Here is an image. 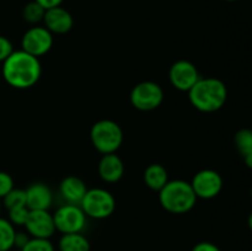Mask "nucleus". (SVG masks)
Returning <instances> with one entry per match:
<instances>
[{"mask_svg":"<svg viewBox=\"0 0 252 251\" xmlns=\"http://www.w3.org/2000/svg\"><path fill=\"white\" fill-rule=\"evenodd\" d=\"M2 76L15 89H29L41 78L42 68L37 57L25 51H14L2 62Z\"/></svg>","mask_w":252,"mask_h":251,"instance_id":"1","label":"nucleus"},{"mask_svg":"<svg viewBox=\"0 0 252 251\" xmlns=\"http://www.w3.org/2000/svg\"><path fill=\"white\" fill-rule=\"evenodd\" d=\"M187 93L192 106L204 113L220 110L228 98L225 84L218 78H199Z\"/></svg>","mask_w":252,"mask_h":251,"instance_id":"2","label":"nucleus"},{"mask_svg":"<svg viewBox=\"0 0 252 251\" xmlns=\"http://www.w3.org/2000/svg\"><path fill=\"white\" fill-rule=\"evenodd\" d=\"M159 202L165 211L184 214L196 206L197 197L191 184L184 180H172L159 191Z\"/></svg>","mask_w":252,"mask_h":251,"instance_id":"3","label":"nucleus"},{"mask_svg":"<svg viewBox=\"0 0 252 251\" xmlns=\"http://www.w3.org/2000/svg\"><path fill=\"white\" fill-rule=\"evenodd\" d=\"M90 139L95 149L101 154H112L122 145L123 130L115 121L101 120L91 127Z\"/></svg>","mask_w":252,"mask_h":251,"instance_id":"4","label":"nucleus"},{"mask_svg":"<svg viewBox=\"0 0 252 251\" xmlns=\"http://www.w3.org/2000/svg\"><path fill=\"white\" fill-rule=\"evenodd\" d=\"M80 207L89 218L106 219L115 212L116 199L110 191L97 187L86 191Z\"/></svg>","mask_w":252,"mask_h":251,"instance_id":"5","label":"nucleus"},{"mask_svg":"<svg viewBox=\"0 0 252 251\" xmlns=\"http://www.w3.org/2000/svg\"><path fill=\"white\" fill-rule=\"evenodd\" d=\"M56 230L62 234L83 233L86 228L88 217L78 204H63L53 214Z\"/></svg>","mask_w":252,"mask_h":251,"instance_id":"6","label":"nucleus"},{"mask_svg":"<svg viewBox=\"0 0 252 251\" xmlns=\"http://www.w3.org/2000/svg\"><path fill=\"white\" fill-rule=\"evenodd\" d=\"M130 103L139 111H153L164 101V90L154 81H142L132 89Z\"/></svg>","mask_w":252,"mask_h":251,"instance_id":"7","label":"nucleus"},{"mask_svg":"<svg viewBox=\"0 0 252 251\" xmlns=\"http://www.w3.org/2000/svg\"><path fill=\"white\" fill-rule=\"evenodd\" d=\"M53 46V33L44 26H33L27 30L21 39V49L33 57L48 53Z\"/></svg>","mask_w":252,"mask_h":251,"instance_id":"8","label":"nucleus"},{"mask_svg":"<svg viewBox=\"0 0 252 251\" xmlns=\"http://www.w3.org/2000/svg\"><path fill=\"white\" fill-rule=\"evenodd\" d=\"M197 198L211 199L218 196L223 189V177L212 169H203L197 172L189 182Z\"/></svg>","mask_w":252,"mask_h":251,"instance_id":"9","label":"nucleus"},{"mask_svg":"<svg viewBox=\"0 0 252 251\" xmlns=\"http://www.w3.org/2000/svg\"><path fill=\"white\" fill-rule=\"evenodd\" d=\"M198 69L189 61H177L171 65L169 70L170 83L175 89L180 91H189L199 80Z\"/></svg>","mask_w":252,"mask_h":251,"instance_id":"10","label":"nucleus"},{"mask_svg":"<svg viewBox=\"0 0 252 251\" xmlns=\"http://www.w3.org/2000/svg\"><path fill=\"white\" fill-rule=\"evenodd\" d=\"M24 226L31 238L51 239L57 231L53 214L48 211H30Z\"/></svg>","mask_w":252,"mask_h":251,"instance_id":"11","label":"nucleus"},{"mask_svg":"<svg viewBox=\"0 0 252 251\" xmlns=\"http://www.w3.org/2000/svg\"><path fill=\"white\" fill-rule=\"evenodd\" d=\"M44 27L48 30L51 33L64 34L68 33L73 29L74 20L70 12L64 7L56 6L52 9L46 10L43 16Z\"/></svg>","mask_w":252,"mask_h":251,"instance_id":"12","label":"nucleus"},{"mask_svg":"<svg viewBox=\"0 0 252 251\" xmlns=\"http://www.w3.org/2000/svg\"><path fill=\"white\" fill-rule=\"evenodd\" d=\"M26 207L30 211H48L53 202L51 188L43 182H34L27 187Z\"/></svg>","mask_w":252,"mask_h":251,"instance_id":"13","label":"nucleus"},{"mask_svg":"<svg viewBox=\"0 0 252 251\" xmlns=\"http://www.w3.org/2000/svg\"><path fill=\"white\" fill-rule=\"evenodd\" d=\"M98 175L108 184L118 182L125 175V164L116 153L105 154L98 162Z\"/></svg>","mask_w":252,"mask_h":251,"instance_id":"14","label":"nucleus"},{"mask_svg":"<svg viewBox=\"0 0 252 251\" xmlns=\"http://www.w3.org/2000/svg\"><path fill=\"white\" fill-rule=\"evenodd\" d=\"M88 187L85 182L76 176H68L62 180L59 192L64 201L69 204H78L80 206L84 196H85Z\"/></svg>","mask_w":252,"mask_h":251,"instance_id":"15","label":"nucleus"},{"mask_svg":"<svg viewBox=\"0 0 252 251\" xmlns=\"http://www.w3.org/2000/svg\"><path fill=\"white\" fill-rule=\"evenodd\" d=\"M169 181L166 169L160 164H150L144 171V182L150 189L159 192Z\"/></svg>","mask_w":252,"mask_h":251,"instance_id":"16","label":"nucleus"},{"mask_svg":"<svg viewBox=\"0 0 252 251\" xmlns=\"http://www.w3.org/2000/svg\"><path fill=\"white\" fill-rule=\"evenodd\" d=\"M58 249L59 251H91V245L83 233H71L61 236Z\"/></svg>","mask_w":252,"mask_h":251,"instance_id":"17","label":"nucleus"},{"mask_svg":"<svg viewBox=\"0 0 252 251\" xmlns=\"http://www.w3.org/2000/svg\"><path fill=\"white\" fill-rule=\"evenodd\" d=\"M235 145L238 152L245 160L246 165H252V133L250 129H240L235 134Z\"/></svg>","mask_w":252,"mask_h":251,"instance_id":"18","label":"nucleus"},{"mask_svg":"<svg viewBox=\"0 0 252 251\" xmlns=\"http://www.w3.org/2000/svg\"><path fill=\"white\" fill-rule=\"evenodd\" d=\"M15 234V226L10 223L9 219L0 217V251H10L14 248Z\"/></svg>","mask_w":252,"mask_h":251,"instance_id":"19","label":"nucleus"},{"mask_svg":"<svg viewBox=\"0 0 252 251\" xmlns=\"http://www.w3.org/2000/svg\"><path fill=\"white\" fill-rule=\"evenodd\" d=\"M44 12H46V9L33 0V1H30L29 4L25 5L24 10H22V17L29 24L36 25L43 21Z\"/></svg>","mask_w":252,"mask_h":251,"instance_id":"20","label":"nucleus"},{"mask_svg":"<svg viewBox=\"0 0 252 251\" xmlns=\"http://www.w3.org/2000/svg\"><path fill=\"white\" fill-rule=\"evenodd\" d=\"M2 204L5 208L9 209L16 208V207L26 206V191L22 188H12L7 194L2 197Z\"/></svg>","mask_w":252,"mask_h":251,"instance_id":"21","label":"nucleus"},{"mask_svg":"<svg viewBox=\"0 0 252 251\" xmlns=\"http://www.w3.org/2000/svg\"><path fill=\"white\" fill-rule=\"evenodd\" d=\"M20 251H56V248L49 239L30 238L26 245Z\"/></svg>","mask_w":252,"mask_h":251,"instance_id":"22","label":"nucleus"},{"mask_svg":"<svg viewBox=\"0 0 252 251\" xmlns=\"http://www.w3.org/2000/svg\"><path fill=\"white\" fill-rule=\"evenodd\" d=\"M9 221L12 225L22 226L25 225L27 220V217H29L30 209L26 206L22 207H16V208L9 209Z\"/></svg>","mask_w":252,"mask_h":251,"instance_id":"23","label":"nucleus"},{"mask_svg":"<svg viewBox=\"0 0 252 251\" xmlns=\"http://www.w3.org/2000/svg\"><path fill=\"white\" fill-rule=\"evenodd\" d=\"M14 188V180L7 172L0 171V199Z\"/></svg>","mask_w":252,"mask_h":251,"instance_id":"24","label":"nucleus"},{"mask_svg":"<svg viewBox=\"0 0 252 251\" xmlns=\"http://www.w3.org/2000/svg\"><path fill=\"white\" fill-rule=\"evenodd\" d=\"M14 52L12 43L4 36H0V63L5 61Z\"/></svg>","mask_w":252,"mask_h":251,"instance_id":"25","label":"nucleus"},{"mask_svg":"<svg viewBox=\"0 0 252 251\" xmlns=\"http://www.w3.org/2000/svg\"><path fill=\"white\" fill-rule=\"evenodd\" d=\"M30 238H31V236L27 233H25V231H16L14 239V248H17L21 250V249L26 245L27 241L30 240Z\"/></svg>","mask_w":252,"mask_h":251,"instance_id":"26","label":"nucleus"},{"mask_svg":"<svg viewBox=\"0 0 252 251\" xmlns=\"http://www.w3.org/2000/svg\"><path fill=\"white\" fill-rule=\"evenodd\" d=\"M191 251H221L216 244L209 243V241H201V243L196 244L192 248Z\"/></svg>","mask_w":252,"mask_h":251,"instance_id":"27","label":"nucleus"},{"mask_svg":"<svg viewBox=\"0 0 252 251\" xmlns=\"http://www.w3.org/2000/svg\"><path fill=\"white\" fill-rule=\"evenodd\" d=\"M34 1L38 2L42 7H44L46 10L52 9V7H56V6H61L62 2L64 0H34Z\"/></svg>","mask_w":252,"mask_h":251,"instance_id":"28","label":"nucleus"},{"mask_svg":"<svg viewBox=\"0 0 252 251\" xmlns=\"http://www.w3.org/2000/svg\"><path fill=\"white\" fill-rule=\"evenodd\" d=\"M0 211H1V201H0Z\"/></svg>","mask_w":252,"mask_h":251,"instance_id":"29","label":"nucleus"},{"mask_svg":"<svg viewBox=\"0 0 252 251\" xmlns=\"http://www.w3.org/2000/svg\"><path fill=\"white\" fill-rule=\"evenodd\" d=\"M226 1H236V0H226Z\"/></svg>","mask_w":252,"mask_h":251,"instance_id":"30","label":"nucleus"}]
</instances>
